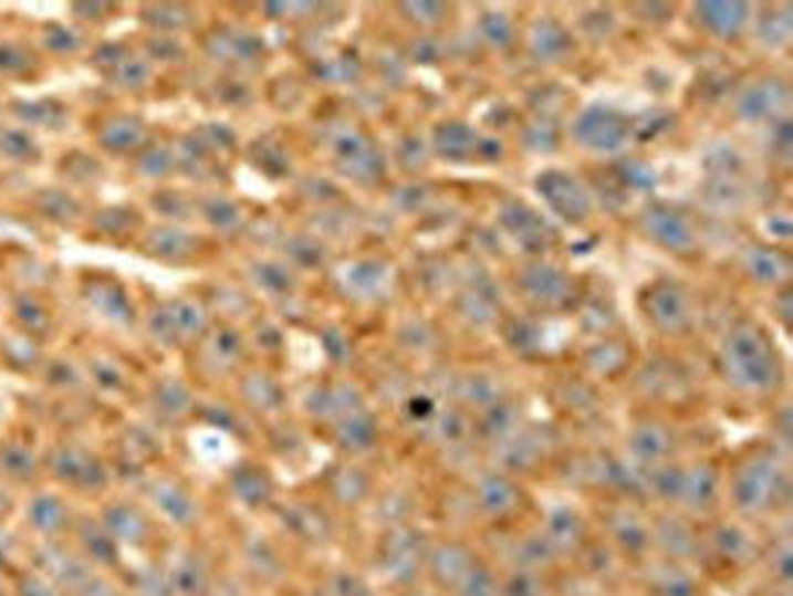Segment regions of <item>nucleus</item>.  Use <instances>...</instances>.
Returning a JSON list of instances; mask_svg holds the SVG:
<instances>
[{"label":"nucleus","mask_w":793,"mask_h":596,"mask_svg":"<svg viewBox=\"0 0 793 596\" xmlns=\"http://www.w3.org/2000/svg\"><path fill=\"white\" fill-rule=\"evenodd\" d=\"M39 207L43 216L52 218V221L60 226H73L81 218V205L71 197V194L60 191V188L43 191L39 197Z\"/></svg>","instance_id":"nucleus-19"},{"label":"nucleus","mask_w":793,"mask_h":596,"mask_svg":"<svg viewBox=\"0 0 793 596\" xmlns=\"http://www.w3.org/2000/svg\"><path fill=\"white\" fill-rule=\"evenodd\" d=\"M133 592L135 596H170L175 588L170 575L156 567H148L143 569V573H135Z\"/></svg>","instance_id":"nucleus-27"},{"label":"nucleus","mask_w":793,"mask_h":596,"mask_svg":"<svg viewBox=\"0 0 793 596\" xmlns=\"http://www.w3.org/2000/svg\"><path fill=\"white\" fill-rule=\"evenodd\" d=\"M248 385L253 387V393H246V398L251 400V406L259 404L261 411L274 409V406H278V385H274L272 379H267V376H253Z\"/></svg>","instance_id":"nucleus-33"},{"label":"nucleus","mask_w":793,"mask_h":596,"mask_svg":"<svg viewBox=\"0 0 793 596\" xmlns=\"http://www.w3.org/2000/svg\"><path fill=\"white\" fill-rule=\"evenodd\" d=\"M0 475L14 484H30L39 475V460L24 443H3L0 447Z\"/></svg>","instance_id":"nucleus-15"},{"label":"nucleus","mask_w":793,"mask_h":596,"mask_svg":"<svg viewBox=\"0 0 793 596\" xmlns=\"http://www.w3.org/2000/svg\"><path fill=\"white\" fill-rule=\"evenodd\" d=\"M651 223V234H657L661 242L670 244V248H680V244H689L691 242V229L686 226V221L676 212L670 210H659L648 218Z\"/></svg>","instance_id":"nucleus-22"},{"label":"nucleus","mask_w":793,"mask_h":596,"mask_svg":"<svg viewBox=\"0 0 793 596\" xmlns=\"http://www.w3.org/2000/svg\"><path fill=\"white\" fill-rule=\"evenodd\" d=\"M14 315L22 334H28L30 338L46 334V331L52 328V312H49V306L43 304L41 299L30 296V293H22V296L14 301Z\"/></svg>","instance_id":"nucleus-17"},{"label":"nucleus","mask_w":793,"mask_h":596,"mask_svg":"<svg viewBox=\"0 0 793 596\" xmlns=\"http://www.w3.org/2000/svg\"><path fill=\"white\" fill-rule=\"evenodd\" d=\"M148 129L140 118L135 116H116L111 122H105V127L100 129L97 140L100 146L111 154H133V150L146 146Z\"/></svg>","instance_id":"nucleus-12"},{"label":"nucleus","mask_w":793,"mask_h":596,"mask_svg":"<svg viewBox=\"0 0 793 596\" xmlns=\"http://www.w3.org/2000/svg\"><path fill=\"white\" fill-rule=\"evenodd\" d=\"M146 14L148 17L143 19L159 30H180L184 24H189L186 11L178 9V6H152V9H146Z\"/></svg>","instance_id":"nucleus-31"},{"label":"nucleus","mask_w":793,"mask_h":596,"mask_svg":"<svg viewBox=\"0 0 793 596\" xmlns=\"http://www.w3.org/2000/svg\"><path fill=\"white\" fill-rule=\"evenodd\" d=\"M30 67H35V60L28 49L20 43H0V73L24 75Z\"/></svg>","instance_id":"nucleus-28"},{"label":"nucleus","mask_w":793,"mask_h":596,"mask_svg":"<svg viewBox=\"0 0 793 596\" xmlns=\"http://www.w3.org/2000/svg\"><path fill=\"white\" fill-rule=\"evenodd\" d=\"M780 481H778V466L770 457H753L745 466L740 468L734 481V500L737 505L745 508V511H753V508L766 505L778 494Z\"/></svg>","instance_id":"nucleus-5"},{"label":"nucleus","mask_w":793,"mask_h":596,"mask_svg":"<svg viewBox=\"0 0 793 596\" xmlns=\"http://www.w3.org/2000/svg\"><path fill=\"white\" fill-rule=\"evenodd\" d=\"M35 562H39V573L46 575L52 583H58L62 592L67 594H76L92 578V567L81 556V551L65 548L60 541L43 543Z\"/></svg>","instance_id":"nucleus-4"},{"label":"nucleus","mask_w":793,"mask_h":596,"mask_svg":"<svg viewBox=\"0 0 793 596\" xmlns=\"http://www.w3.org/2000/svg\"><path fill=\"white\" fill-rule=\"evenodd\" d=\"M43 41H46V46L52 49V52H76L79 49V35L73 33L71 28H62V24H46V30H43Z\"/></svg>","instance_id":"nucleus-32"},{"label":"nucleus","mask_w":793,"mask_h":596,"mask_svg":"<svg viewBox=\"0 0 793 596\" xmlns=\"http://www.w3.org/2000/svg\"><path fill=\"white\" fill-rule=\"evenodd\" d=\"M549 180H554V186L543 180L549 188H541V191L546 194L549 202L557 207V212H562L565 218H573V221L589 212V199L567 175H549Z\"/></svg>","instance_id":"nucleus-14"},{"label":"nucleus","mask_w":793,"mask_h":596,"mask_svg":"<svg viewBox=\"0 0 793 596\" xmlns=\"http://www.w3.org/2000/svg\"><path fill=\"white\" fill-rule=\"evenodd\" d=\"M148 500H152L156 513H161L178 526L191 524L197 519V503H194L191 492L173 479H156L154 484H148Z\"/></svg>","instance_id":"nucleus-10"},{"label":"nucleus","mask_w":793,"mask_h":596,"mask_svg":"<svg viewBox=\"0 0 793 596\" xmlns=\"http://www.w3.org/2000/svg\"><path fill=\"white\" fill-rule=\"evenodd\" d=\"M11 111L22 124H35V127H60L67 116L65 108L54 100H20Z\"/></svg>","instance_id":"nucleus-18"},{"label":"nucleus","mask_w":793,"mask_h":596,"mask_svg":"<svg viewBox=\"0 0 793 596\" xmlns=\"http://www.w3.org/2000/svg\"><path fill=\"white\" fill-rule=\"evenodd\" d=\"M100 524L105 526V532H108L118 545L140 548V545H146L148 537H152V519H148V513L133 503H124V500L105 505Z\"/></svg>","instance_id":"nucleus-7"},{"label":"nucleus","mask_w":793,"mask_h":596,"mask_svg":"<svg viewBox=\"0 0 793 596\" xmlns=\"http://www.w3.org/2000/svg\"><path fill=\"white\" fill-rule=\"evenodd\" d=\"M0 154L14 161H22V165H30V161L39 159L41 148L35 146V140L28 132L17 127H0Z\"/></svg>","instance_id":"nucleus-23"},{"label":"nucleus","mask_w":793,"mask_h":596,"mask_svg":"<svg viewBox=\"0 0 793 596\" xmlns=\"http://www.w3.org/2000/svg\"><path fill=\"white\" fill-rule=\"evenodd\" d=\"M702 11L708 17L705 19V24H708V30H713V33L718 35H734L740 33V28L745 24V6H729V3H710V6H702Z\"/></svg>","instance_id":"nucleus-20"},{"label":"nucleus","mask_w":793,"mask_h":596,"mask_svg":"<svg viewBox=\"0 0 793 596\" xmlns=\"http://www.w3.org/2000/svg\"><path fill=\"white\" fill-rule=\"evenodd\" d=\"M140 218L133 207H105L103 212L95 218V229L103 231L105 237H124L129 231L137 229Z\"/></svg>","instance_id":"nucleus-26"},{"label":"nucleus","mask_w":793,"mask_h":596,"mask_svg":"<svg viewBox=\"0 0 793 596\" xmlns=\"http://www.w3.org/2000/svg\"><path fill=\"white\" fill-rule=\"evenodd\" d=\"M576 135L586 143V148L616 150L627 137V122L608 108H592L584 113V118H578Z\"/></svg>","instance_id":"nucleus-9"},{"label":"nucleus","mask_w":793,"mask_h":596,"mask_svg":"<svg viewBox=\"0 0 793 596\" xmlns=\"http://www.w3.org/2000/svg\"><path fill=\"white\" fill-rule=\"evenodd\" d=\"M154 406L156 411L165 414V417H180V414L191 409L189 390H186L178 379L161 381L154 393Z\"/></svg>","instance_id":"nucleus-25"},{"label":"nucleus","mask_w":793,"mask_h":596,"mask_svg":"<svg viewBox=\"0 0 793 596\" xmlns=\"http://www.w3.org/2000/svg\"><path fill=\"white\" fill-rule=\"evenodd\" d=\"M49 473L60 484L79 489V492H97V489L108 484V468L90 449L81 447L54 449L49 457Z\"/></svg>","instance_id":"nucleus-3"},{"label":"nucleus","mask_w":793,"mask_h":596,"mask_svg":"<svg viewBox=\"0 0 793 596\" xmlns=\"http://www.w3.org/2000/svg\"><path fill=\"white\" fill-rule=\"evenodd\" d=\"M143 250L154 259L180 261L191 253V237L180 229H154L143 240Z\"/></svg>","instance_id":"nucleus-16"},{"label":"nucleus","mask_w":793,"mask_h":596,"mask_svg":"<svg viewBox=\"0 0 793 596\" xmlns=\"http://www.w3.org/2000/svg\"><path fill=\"white\" fill-rule=\"evenodd\" d=\"M28 524L46 541H58L71 526V508L60 494L41 492L28 503Z\"/></svg>","instance_id":"nucleus-11"},{"label":"nucleus","mask_w":793,"mask_h":596,"mask_svg":"<svg viewBox=\"0 0 793 596\" xmlns=\"http://www.w3.org/2000/svg\"><path fill=\"white\" fill-rule=\"evenodd\" d=\"M721 368L742 393H770L780 381V357L755 323H740L721 347Z\"/></svg>","instance_id":"nucleus-1"},{"label":"nucleus","mask_w":793,"mask_h":596,"mask_svg":"<svg viewBox=\"0 0 793 596\" xmlns=\"http://www.w3.org/2000/svg\"><path fill=\"white\" fill-rule=\"evenodd\" d=\"M76 596H129V594H124L122 588L114 586L111 581L100 578V575H92V578L79 588Z\"/></svg>","instance_id":"nucleus-35"},{"label":"nucleus","mask_w":793,"mask_h":596,"mask_svg":"<svg viewBox=\"0 0 793 596\" xmlns=\"http://www.w3.org/2000/svg\"><path fill=\"white\" fill-rule=\"evenodd\" d=\"M237 218H240V216H237V207H232V205H227V202H213V205H210V223H213V226H221V229H227V226H232V223H237Z\"/></svg>","instance_id":"nucleus-36"},{"label":"nucleus","mask_w":793,"mask_h":596,"mask_svg":"<svg viewBox=\"0 0 793 596\" xmlns=\"http://www.w3.org/2000/svg\"><path fill=\"white\" fill-rule=\"evenodd\" d=\"M148 328H152L156 342L167 344V347H178V344L197 342L208 331V312L197 301L175 299L154 312Z\"/></svg>","instance_id":"nucleus-2"},{"label":"nucleus","mask_w":793,"mask_h":596,"mask_svg":"<svg viewBox=\"0 0 793 596\" xmlns=\"http://www.w3.org/2000/svg\"><path fill=\"white\" fill-rule=\"evenodd\" d=\"M108 75L122 90L140 92L152 84V65H148L146 60H140V56H127V60H122L118 65L111 67Z\"/></svg>","instance_id":"nucleus-21"},{"label":"nucleus","mask_w":793,"mask_h":596,"mask_svg":"<svg viewBox=\"0 0 793 596\" xmlns=\"http://www.w3.org/2000/svg\"><path fill=\"white\" fill-rule=\"evenodd\" d=\"M648 320L661 331V334H680L691 323V306L684 291L676 285H659L648 291L646 299Z\"/></svg>","instance_id":"nucleus-8"},{"label":"nucleus","mask_w":793,"mask_h":596,"mask_svg":"<svg viewBox=\"0 0 793 596\" xmlns=\"http://www.w3.org/2000/svg\"><path fill=\"white\" fill-rule=\"evenodd\" d=\"M84 301L97 312L100 317L108 320L118 328H129L135 323V306L129 293L111 278H92L84 282Z\"/></svg>","instance_id":"nucleus-6"},{"label":"nucleus","mask_w":793,"mask_h":596,"mask_svg":"<svg viewBox=\"0 0 793 596\" xmlns=\"http://www.w3.org/2000/svg\"><path fill=\"white\" fill-rule=\"evenodd\" d=\"M79 551L90 564H100V567H116L122 554H118V543L105 532L100 522H81L76 530Z\"/></svg>","instance_id":"nucleus-13"},{"label":"nucleus","mask_w":793,"mask_h":596,"mask_svg":"<svg viewBox=\"0 0 793 596\" xmlns=\"http://www.w3.org/2000/svg\"><path fill=\"white\" fill-rule=\"evenodd\" d=\"M173 167L175 159L167 148H146L140 159H137V169H140L146 178H165V175L173 172Z\"/></svg>","instance_id":"nucleus-29"},{"label":"nucleus","mask_w":793,"mask_h":596,"mask_svg":"<svg viewBox=\"0 0 793 596\" xmlns=\"http://www.w3.org/2000/svg\"><path fill=\"white\" fill-rule=\"evenodd\" d=\"M92 379H95L100 387H105V390H124V387H127L122 368L108 360L92 363Z\"/></svg>","instance_id":"nucleus-34"},{"label":"nucleus","mask_w":793,"mask_h":596,"mask_svg":"<svg viewBox=\"0 0 793 596\" xmlns=\"http://www.w3.org/2000/svg\"><path fill=\"white\" fill-rule=\"evenodd\" d=\"M17 596H67V592H62L58 583L35 569V573H24L17 578Z\"/></svg>","instance_id":"nucleus-30"},{"label":"nucleus","mask_w":793,"mask_h":596,"mask_svg":"<svg viewBox=\"0 0 793 596\" xmlns=\"http://www.w3.org/2000/svg\"><path fill=\"white\" fill-rule=\"evenodd\" d=\"M232 487H234L237 498L248 505H259L270 498V481H267V475L261 473V470H255L253 466H248L246 470H240V473H234Z\"/></svg>","instance_id":"nucleus-24"}]
</instances>
